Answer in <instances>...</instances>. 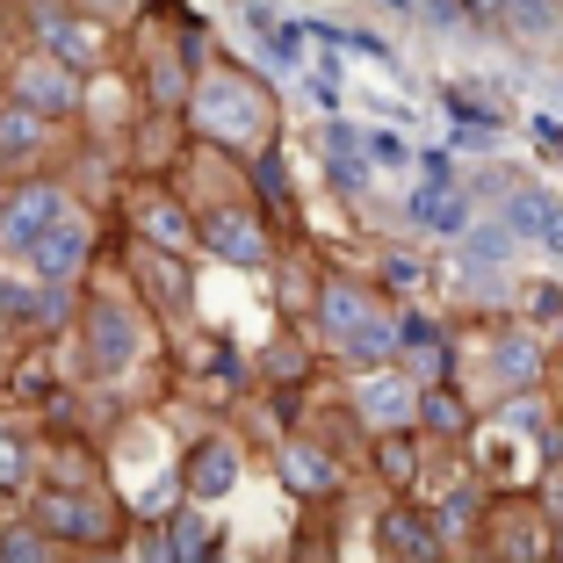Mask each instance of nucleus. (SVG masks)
<instances>
[{"mask_svg":"<svg viewBox=\"0 0 563 563\" xmlns=\"http://www.w3.org/2000/svg\"><path fill=\"white\" fill-rule=\"evenodd\" d=\"M318 311H325V332L340 340V354H362V362L398 354V318H383L362 289H347V282H332L325 297H318Z\"/></svg>","mask_w":563,"mask_h":563,"instance_id":"nucleus-1","label":"nucleus"},{"mask_svg":"<svg viewBox=\"0 0 563 563\" xmlns=\"http://www.w3.org/2000/svg\"><path fill=\"white\" fill-rule=\"evenodd\" d=\"M196 123H202L210 137H261V131H267V101H261V87H253V80L224 73V80H202Z\"/></svg>","mask_w":563,"mask_h":563,"instance_id":"nucleus-2","label":"nucleus"},{"mask_svg":"<svg viewBox=\"0 0 563 563\" xmlns=\"http://www.w3.org/2000/svg\"><path fill=\"white\" fill-rule=\"evenodd\" d=\"M36 534H58V542H109L117 534V506L80 492H44L36 498Z\"/></svg>","mask_w":563,"mask_h":563,"instance_id":"nucleus-3","label":"nucleus"},{"mask_svg":"<svg viewBox=\"0 0 563 563\" xmlns=\"http://www.w3.org/2000/svg\"><path fill=\"white\" fill-rule=\"evenodd\" d=\"M15 109H30V117H73L80 109V87H73V66H58V58H22L15 66Z\"/></svg>","mask_w":563,"mask_h":563,"instance_id":"nucleus-4","label":"nucleus"},{"mask_svg":"<svg viewBox=\"0 0 563 563\" xmlns=\"http://www.w3.org/2000/svg\"><path fill=\"white\" fill-rule=\"evenodd\" d=\"M58 217H66V196H58V188H22V196H8V210H0V246L36 253V239H44Z\"/></svg>","mask_w":563,"mask_h":563,"instance_id":"nucleus-5","label":"nucleus"},{"mask_svg":"<svg viewBox=\"0 0 563 563\" xmlns=\"http://www.w3.org/2000/svg\"><path fill=\"white\" fill-rule=\"evenodd\" d=\"M376 542H383V563H441V534H433V520L412 514V506L383 514Z\"/></svg>","mask_w":563,"mask_h":563,"instance_id":"nucleus-6","label":"nucleus"},{"mask_svg":"<svg viewBox=\"0 0 563 563\" xmlns=\"http://www.w3.org/2000/svg\"><path fill=\"white\" fill-rule=\"evenodd\" d=\"M202 239H210L224 261H239V267H261L267 261L261 224H253V217H239V210H210V217H202Z\"/></svg>","mask_w":563,"mask_h":563,"instance_id":"nucleus-7","label":"nucleus"},{"mask_svg":"<svg viewBox=\"0 0 563 563\" xmlns=\"http://www.w3.org/2000/svg\"><path fill=\"white\" fill-rule=\"evenodd\" d=\"M354 405H362V419H376L383 433H398L405 419H412V390H405V376H398V368H376V376H362Z\"/></svg>","mask_w":563,"mask_h":563,"instance_id":"nucleus-8","label":"nucleus"},{"mask_svg":"<svg viewBox=\"0 0 563 563\" xmlns=\"http://www.w3.org/2000/svg\"><path fill=\"white\" fill-rule=\"evenodd\" d=\"M282 484L297 498H332L340 492V470H332V455H318L311 441H289L282 448Z\"/></svg>","mask_w":563,"mask_h":563,"instance_id":"nucleus-9","label":"nucleus"},{"mask_svg":"<svg viewBox=\"0 0 563 563\" xmlns=\"http://www.w3.org/2000/svg\"><path fill=\"white\" fill-rule=\"evenodd\" d=\"M80 261H87V224H80V217H58V224L36 239V275H44V282H66Z\"/></svg>","mask_w":563,"mask_h":563,"instance_id":"nucleus-10","label":"nucleus"},{"mask_svg":"<svg viewBox=\"0 0 563 563\" xmlns=\"http://www.w3.org/2000/svg\"><path fill=\"white\" fill-rule=\"evenodd\" d=\"M232 484H239V448L232 441H202L188 455V492L196 498H224Z\"/></svg>","mask_w":563,"mask_h":563,"instance_id":"nucleus-11","label":"nucleus"},{"mask_svg":"<svg viewBox=\"0 0 563 563\" xmlns=\"http://www.w3.org/2000/svg\"><path fill=\"white\" fill-rule=\"evenodd\" d=\"M87 347H95V362H101V368H123V362L137 354V325H131V311H109V303H101L95 325H87Z\"/></svg>","mask_w":563,"mask_h":563,"instance_id":"nucleus-12","label":"nucleus"},{"mask_svg":"<svg viewBox=\"0 0 563 563\" xmlns=\"http://www.w3.org/2000/svg\"><path fill=\"white\" fill-rule=\"evenodd\" d=\"M44 145V117H30V109H0V159H30V152Z\"/></svg>","mask_w":563,"mask_h":563,"instance_id":"nucleus-13","label":"nucleus"},{"mask_svg":"<svg viewBox=\"0 0 563 563\" xmlns=\"http://www.w3.org/2000/svg\"><path fill=\"white\" fill-rule=\"evenodd\" d=\"M44 44H58V66H80L87 51H95V36H87V22H73V15H44Z\"/></svg>","mask_w":563,"mask_h":563,"instance_id":"nucleus-14","label":"nucleus"},{"mask_svg":"<svg viewBox=\"0 0 563 563\" xmlns=\"http://www.w3.org/2000/svg\"><path fill=\"white\" fill-rule=\"evenodd\" d=\"M412 217L427 224V232H463V224H470V210H463L455 196H419V202H412Z\"/></svg>","mask_w":563,"mask_h":563,"instance_id":"nucleus-15","label":"nucleus"},{"mask_svg":"<svg viewBox=\"0 0 563 563\" xmlns=\"http://www.w3.org/2000/svg\"><path fill=\"white\" fill-rule=\"evenodd\" d=\"M0 563H51V534L8 528V534H0Z\"/></svg>","mask_w":563,"mask_h":563,"instance_id":"nucleus-16","label":"nucleus"},{"mask_svg":"<svg viewBox=\"0 0 563 563\" xmlns=\"http://www.w3.org/2000/svg\"><path fill=\"white\" fill-rule=\"evenodd\" d=\"M419 419H427L433 433H463V398H455V390H427Z\"/></svg>","mask_w":563,"mask_h":563,"instance_id":"nucleus-17","label":"nucleus"},{"mask_svg":"<svg viewBox=\"0 0 563 563\" xmlns=\"http://www.w3.org/2000/svg\"><path fill=\"white\" fill-rule=\"evenodd\" d=\"M145 232L166 239V246H181V239H188V217L174 210V202H145Z\"/></svg>","mask_w":563,"mask_h":563,"instance_id":"nucleus-18","label":"nucleus"},{"mask_svg":"<svg viewBox=\"0 0 563 563\" xmlns=\"http://www.w3.org/2000/svg\"><path fill=\"white\" fill-rule=\"evenodd\" d=\"M30 477V455H22V441L8 427H0V492H15V484Z\"/></svg>","mask_w":563,"mask_h":563,"instance_id":"nucleus-19","label":"nucleus"},{"mask_svg":"<svg viewBox=\"0 0 563 563\" xmlns=\"http://www.w3.org/2000/svg\"><path fill=\"white\" fill-rule=\"evenodd\" d=\"M498 368H506V383H534V347L528 340H498Z\"/></svg>","mask_w":563,"mask_h":563,"instance_id":"nucleus-20","label":"nucleus"},{"mask_svg":"<svg viewBox=\"0 0 563 563\" xmlns=\"http://www.w3.org/2000/svg\"><path fill=\"white\" fill-rule=\"evenodd\" d=\"M383 470H390L398 484H412V448H405V441H383Z\"/></svg>","mask_w":563,"mask_h":563,"instance_id":"nucleus-21","label":"nucleus"},{"mask_svg":"<svg viewBox=\"0 0 563 563\" xmlns=\"http://www.w3.org/2000/svg\"><path fill=\"white\" fill-rule=\"evenodd\" d=\"M152 80H159V87H152L159 101H181V95H188V73H181V66H159Z\"/></svg>","mask_w":563,"mask_h":563,"instance_id":"nucleus-22","label":"nucleus"},{"mask_svg":"<svg viewBox=\"0 0 563 563\" xmlns=\"http://www.w3.org/2000/svg\"><path fill=\"white\" fill-rule=\"evenodd\" d=\"M261 196H289V166L282 159H261Z\"/></svg>","mask_w":563,"mask_h":563,"instance_id":"nucleus-23","label":"nucleus"},{"mask_svg":"<svg viewBox=\"0 0 563 563\" xmlns=\"http://www.w3.org/2000/svg\"><path fill=\"white\" fill-rule=\"evenodd\" d=\"M419 275H427V267H419V261H412V253H390V282H405V289H412V282H419Z\"/></svg>","mask_w":563,"mask_h":563,"instance_id":"nucleus-24","label":"nucleus"},{"mask_svg":"<svg viewBox=\"0 0 563 563\" xmlns=\"http://www.w3.org/2000/svg\"><path fill=\"white\" fill-rule=\"evenodd\" d=\"M556 563H563V534H556Z\"/></svg>","mask_w":563,"mask_h":563,"instance_id":"nucleus-25","label":"nucleus"}]
</instances>
